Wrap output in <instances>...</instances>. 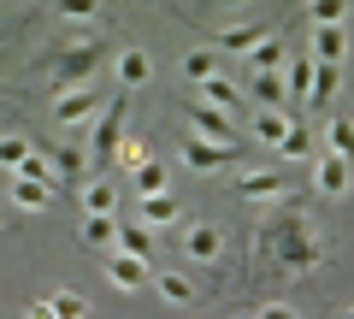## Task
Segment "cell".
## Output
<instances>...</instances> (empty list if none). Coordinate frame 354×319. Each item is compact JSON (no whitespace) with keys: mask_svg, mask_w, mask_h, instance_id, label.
I'll use <instances>...</instances> for the list:
<instances>
[{"mask_svg":"<svg viewBox=\"0 0 354 319\" xmlns=\"http://www.w3.org/2000/svg\"><path fill=\"white\" fill-rule=\"evenodd\" d=\"M266 30H278V18H272V12H266V18H248V24H236V30H218L207 48H218V53H248Z\"/></svg>","mask_w":354,"mask_h":319,"instance_id":"12","label":"cell"},{"mask_svg":"<svg viewBox=\"0 0 354 319\" xmlns=\"http://www.w3.org/2000/svg\"><path fill=\"white\" fill-rule=\"evenodd\" d=\"M113 77H118V89H130V95H136L142 83L153 77V60H148V48H113Z\"/></svg>","mask_w":354,"mask_h":319,"instance_id":"10","label":"cell"},{"mask_svg":"<svg viewBox=\"0 0 354 319\" xmlns=\"http://www.w3.org/2000/svg\"><path fill=\"white\" fill-rule=\"evenodd\" d=\"M283 125H290V118H283V113H278V107H266V113H260V118H254V136H260V142H266V148H278V136H283Z\"/></svg>","mask_w":354,"mask_h":319,"instance_id":"33","label":"cell"},{"mask_svg":"<svg viewBox=\"0 0 354 319\" xmlns=\"http://www.w3.org/2000/svg\"><path fill=\"white\" fill-rule=\"evenodd\" d=\"M113 60V48H101V42H65V48H53L48 60H41V71L53 77V89H71V83H95L101 77V65Z\"/></svg>","mask_w":354,"mask_h":319,"instance_id":"2","label":"cell"},{"mask_svg":"<svg viewBox=\"0 0 354 319\" xmlns=\"http://www.w3.org/2000/svg\"><path fill=\"white\" fill-rule=\"evenodd\" d=\"M153 290L165 295V307H201V302H207L201 284H195L189 272H160V278H153Z\"/></svg>","mask_w":354,"mask_h":319,"instance_id":"15","label":"cell"},{"mask_svg":"<svg viewBox=\"0 0 354 319\" xmlns=\"http://www.w3.org/2000/svg\"><path fill=\"white\" fill-rule=\"evenodd\" d=\"M248 95H254L260 107H278V113H283V101H290V83H283V71H254Z\"/></svg>","mask_w":354,"mask_h":319,"instance_id":"24","label":"cell"},{"mask_svg":"<svg viewBox=\"0 0 354 319\" xmlns=\"http://www.w3.org/2000/svg\"><path fill=\"white\" fill-rule=\"evenodd\" d=\"M218 71V48H189L183 53V77L189 83H201V77H213Z\"/></svg>","mask_w":354,"mask_h":319,"instance_id":"31","label":"cell"},{"mask_svg":"<svg viewBox=\"0 0 354 319\" xmlns=\"http://www.w3.org/2000/svg\"><path fill=\"white\" fill-rule=\"evenodd\" d=\"M313 125H307V118H290V125H283V136H278V154L283 160H313Z\"/></svg>","mask_w":354,"mask_h":319,"instance_id":"19","label":"cell"},{"mask_svg":"<svg viewBox=\"0 0 354 319\" xmlns=\"http://www.w3.org/2000/svg\"><path fill=\"white\" fill-rule=\"evenodd\" d=\"M148 154H153L148 142H142V136H130V130H124V142H118V154H113V160H118V166L130 172V166H142V160H148Z\"/></svg>","mask_w":354,"mask_h":319,"instance_id":"35","label":"cell"},{"mask_svg":"<svg viewBox=\"0 0 354 319\" xmlns=\"http://www.w3.org/2000/svg\"><path fill=\"white\" fill-rule=\"evenodd\" d=\"M130 172H136V190H142V195H148V190H165V160H153V154L142 160V166H130Z\"/></svg>","mask_w":354,"mask_h":319,"instance_id":"34","label":"cell"},{"mask_svg":"<svg viewBox=\"0 0 354 319\" xmlns=\"http://www.w3.org/2000/svg\"><path fill=\"white\" fill-rule=\"evenodd\" d=\"M242 160V142H213V136H189L183 142V166L189 172H225Z\"/></svg>","mask_w":354,"mask_h":319,"instance_id":"5","label":"cell"},{"mask_svg":"<svg viewBox=\"0 0 354 319\" xmlns=\"http://www.w3.org/2000/svg\"><path fill=\"white\" fill-rule=\"evenodd\" d=\"M101 255H106V278H113V290H142V284H148L153 260H136V255H124V248H101Z\"/></svg>","mask_w":354,"mask_h":319,"instance_id":"11","label":"cell"},{"mask_svg":"<svg viewBox=\"0 0 354 319\" xmlns=\"http://www.w3.org/2000/svg\"><path fill=\"white\" fill-rule=\"evenodd\" d=\"M41 154H48V166H53V183H71V190H77V183L88 178V154L83 148H59V142H48Z\"/></svg>","mask_w":354,"mask_h":319,"instance_id":"14","label":"cell"},{"mask_svg":"<svg viewBox=\"0 0 354 319\" xmlns=\"http://www.w3.org/2000/svg\"><path fill=\"white\" fill-rule=\"evenodd\" d=\"M348 6H354V0H307V18H313V24H342Z\"/></svg>","mask_w":354,"mask_h":319,"instance_id":"32","label":"cell"},{"mask_svg":"<svg viewBox=\"0 0 354 319\" xmlns=\"http://www.w3.org/2000/svg\"><path fill=\"white\" fill-rule=\"evenodd\" d=\"M0 230H6V207H0Z\"/></svg>","mask_w":354,"mask_h":319,"instance_id":"39","label":"cell"},{"mask_svg":"<svg viewBox=\"0 0 354 319\" xmlns=\"http://www.w3.org/2000/svg\"><path fill=\"white\" fill-rule=\"evenodd\" d=\"M106 107V95L95 89V83H71V89H59V101H53V125H88V118Z\"/></svg>","mask_w":354,"mask_h":319,"instance_id":"4","label":"cell"},{"mask_svg":"<svg viewBox=\"0 0 354 319\" xmlns=\"http://www.w3.org/2000/svg\"><path fill=\"white\" fill-rule=\"evenodd\" d=\"M12 172H18V178H30V183H48V190H59V183H53V166H48V154H41V148H30Z\"/></svg>","mask_w":354,"mask_h":319,"instance_id":"30","label":"cell"},{"mask_svg":"<svg viewBox=\"0 0 354 319\" xmlns=\"http://www.w3.org/2000/svg\"><path fill=\"white\" fill-rule=\"evenodd\" d=\"M342 95V65L313 60V83H307V107H330Z\"/></svg>","mask_w":354,"mask_h":319,"instance_id":"17","label":"cell"},{"mask_svg":"<svg viewBox=\"0 0 354 319\" xmlns=\"http://www.w3.org/2000/svg\"><path fill=\"white\" fill-rule=\"evenodd\" d=\"M242 60H248V71H283V60H290V42H283V24H278V30H266V36L254 42V48L242 53Z\"/></svg>","mask_w":354,"mask_h":319,"instance_id":"13","label":"cell"},{"mask_svg":"<svg viewBox=\"0 0 354 319\" xmlns=\"http://www.w3.org/2000/svg\"><path fill=\"white\" fill-rule=\"evenodd\" d=\"M342 313H348V319H354V302H348V307H342Z\"/></svg>","mask_w":354,"mask_h":319,"instance_id":"40","label":"cell"},{"mask_svg":"<svg viewBox=\"0 0 354 319\" xmlns=\"http://www.w3.org/2000/svg\"><path fill=\"white\" fill-rule=\"evenodd\" d=\"M24 154H30V136H0V172H12Z\"/></svg>","mask_w":354,"mask_h":319,"instance_id":"37","label":"cell"},{"mask_svg":"<svg viewBox=\"0 0 354 319\" xmlns=\"http://www.w3.org/2000/svg\"><path fill=\"white\" fill-rule=\"evenodd\" d=\"M177 219H183V207H177L171 190H148L142 195V225L148 230H165V225H177Z\"/></svg>","mask_w":354,"mask_h":319,"instance_id":"18","label":"cell"},{"mask_svg":"<svg viewBox=\"0 0 354 319\" xmlns=\"http://www.w3.org/2000/svg\"><path fill=\"white\" fill-rule=\"evenodd\" d=\"M113 230H118L113 213H83V225H77V243L101 255V248H113Z\"/></svg>","mask_w":354,"mask_h":319,"instance_id":"23","label":"cell"},{"mask_svg":"<svg viewBox=\"0 0 354 319\" xmlns=\"http://www.w3.org/2000/svg\"><path fill=\"white\" fill-rule=\"evenodd\" d=\"M113 248H124V255H136V260H153V237H148L142 219H130V225L113 230Z\"/></svg>","mask_w":354,"mask_h":319,"instance_id":"25","label":"cell"},{"mask_svg":"<svg viewBox=\"0 0 354 319\" xmlns=\"http://www.w3.org/2000/svg\"><path fill=\"white\" fill-rule=\"evenodd\" d=\"M77 190H83V213H118V190L106 178H83Z\"/></svg>","mask_w":354,"mask_h":319,"instance_id":"26","label":"cell"},{"mask_svg":"<svg viewBox=\"0 0 354 319\" xmlns=\"http://www.w3.org/2000/svg\"><path fill=\"white\" fill-rule=\"evenodd\" d=\"M313 60H330V65H342V53H348V30L342 24H313Z\"/></svg>","mask_w":354,"mask_h":319,"instance_id":"21","label":"cell"},{"mask_svg":"<svg viewBox=\"0 0 354 319\" xmlns=\"http://www.w3.org/2000/svg\"><path fill=\"white\" fill-rule=\"evenodd\" d=\"M177 248H183V255L195 260V266H218V260H225V230L218 225H183V237H177Z\"/></svg>","mask_w":354,"mask_h":319,"instance_id":"6","label":"cell"},{"mask_svg":"<svg viewBox=\"0 0 354 319\" xmlns=\"http://www.w3.org/2000/svg\"><path fill=\"white\" fill-rule=\"evenodd\" d=\"M195 95H201V101H213V107H225L230 118L242 113V83H230L225 71H213V77H201V83H195Z\"/></svg>","mask_w":354,"mask_h":319,"instance_id":"16","label":"cell"},{"mask_svg":"<svg viewBox=\"0 0 354 319\" xmlns=\"http://www.w3.org/2000/svg\"><path fill=\"white\" fill-rule=\"evenodd\" d=\"M260 248L272 255V272H278V278H290V284L325 272V260H330L325 230L307 219V195H290V190L278 195V219L260 230Z\"/></svg>","mask_w":354,"mask_h":319,"instance_id":"1","label":"cell"},{"mask_svg":"<svg viewBox=\"0 0 354 319\" xmlns=\"http://www.w3.org/2000/svg\"><path fill=\"white\" fill-rule=\"evenodd\" d=\"M207 6H248V0H207Z\"/></svg>","mask_w":354,"mask_h":319,"instance_id":"38","label":"cell"},{"mask_svg":"<svg viewBox=\"0 0 354 319\" xmlns=\"http://www.w3.org/2000/svg\"><path fill=\"white\" fill-rule=\"evenodd\" d=\"M6 201H12L18 213H48L53 195H48V183H30V178H18V172H12V190H6Z\"/></svg>","mask_w":354,"mask_h":319,"instance_id":"20","label":"cell"},{"mask_svg":"<svg viewBox=\"0 0 354 319\" xmlns=\"http://www.w3.org/2000/svg\"><path fill=\"white\" fill-rule=\"evenodd\" d=\"M30 313H41V319H48V313H53V319H88V302H83L77 290H53V295H41Z\"/></svg>","mask_w":354,"mask_h":319,"instance_id":"22","label":"cell"},{"mask_svg":"<svg viewBox=\"0 0 354 319\" xmlns=\"http://www.w3.org/2000/svg\"><path fill=\"white\" fill-rule=\"evenodd\" d=\"M59 24H101V0H53Z\"/></svg>","mask_w":354,"mask_h":319,"instance_id":"27","label":"cell"},{"mask_svg":"<svg viewBox=\"0 0 354 319\" xmlns=\"http://www.w3.org/2000/svg\"><path fill=\"white\" fill-rule=\"evenodd\" d=\"M283 190H290V178H283V172H242V178H236V201H248V207L278 201Z\"/></svg>","mask_w":354,"mask_h":319,"instance_id":"9","label":"cell"},{"mask_svg":"<svg viewBox=\"0 0 354 319\" xmlns=\"http://www.w3.org/2000/svg\"><path fill=\"white\" fill-rule=\"evenodd\" d=\"M189 130H195V136H213V142H236V136H242V130H236V118H230L225 107L201 101V95L189 101Z\"/></svg>","mask_w":354,"mask_h":319,"instance_id":"8","label":"cell"},{"mask_svg":"<svg viewBox=\"0 0 354 319\" xmlns=\"http://www.w3.org/2000/svg\"><path fill=\"white\" fill-rule=\"evenodd\" d=\"M283 83H290V95H301V101H307V83H313V53L283 60Z\"/></svg>","mask_w":354,"mask_h":319,"instance_id":"29","label":"cell"},{"mask_svg":"<svg viewBox=\"0 0 354 319\" xmlns=\"http://www.w3.org/2000/svg\"><path fill=\"white\" fill-rule=\"evenodd\" d=\"M319 142H325L330 154H342V160H354V118H330Z\"/></svg>","mask_w":354,"mask_h":319,"instance_id":"28","label":"cell"},{"mask_svg":"<svg viewBox=\"0 0 354 319\" xmlns=\"http://www.w3.org/2000/svg\"><path fill=\"white\" fill-rule=\"evenodd\" d=\"M248 313H254V319H295V313H301V307H295L290 295H272V302H254Z\"/></svg>","mask_w":354,"mask_h":319,"instance_id":"36","label":"cell"},{"mask_svg":"<svg viewBox=\"0 0 354 319\" xmlns=\"http://www.w3.org/2000/svg\"><path fill=\"white\" fill-rule=\"evenodd\" d=\"M124 118H130V89H118V95H106V107L95 113V136H88V178H106L118 142H124Z\"/></svg>","mask_w":354,"mask_h":319,"instance_id":"3","label":"cell"},{"mask_svg":"<svg viewBox=\"0 0 354 319\" xmlns=\"http://www.w3.org/2000/svg\"><path fill=\"white\" fill-rule=\"evenodd\" d=\"M348 183H354V160H342V154H313V190L319 195H330V201H342L348 195Z\"/></svg>","mask_w":354,"mask_h":319,"instance_id":"7","label":"cell"}]
</instances>
